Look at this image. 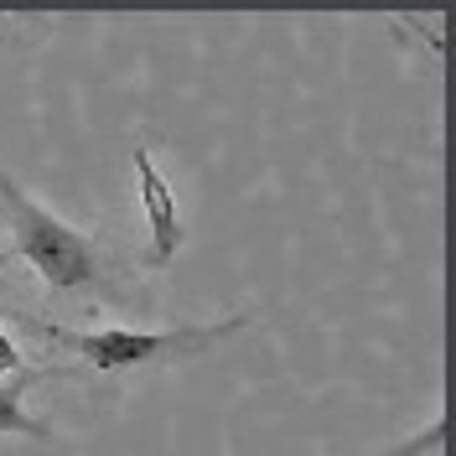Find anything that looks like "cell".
I'll return each mask as SVG.
<instances>
[{
  "mask_svg": "<svg viewBox=\"0 0 456 456\" xmlns=\"http://www.w3.org/2000/svg\"><path fill=\"white\" fill-rule=\"evenodd\" d=\"M244 327H249V316H228V322H213V327H99V332H73V327H57V322H37L31 332H42L53 347L84 358L94 373H130V369H171V363L202 358Z\"/></svg>",
  "mask_w": 456,
  "mask_h": 456,
  "instance_id": "1",
  "label": "cell"
},
{
  "mask_svg": "<svg viewBox=\"0 0 456 456\" xmlns=\"http://www.w3.org/2000/svg\"><path fill=\"white\" fill-rule=\"evenodd\" d=\"M0 218L11 228V244H5V259H27L31 270L53 290H84V285H99V249L84 228H68L62 218H53L42 202L31 198L27 187L0 167Z\"/></svg>",
  "mask_w": 456,
  "mask_h": 456,
  "instance_id": "2",
  "label": "cell"
},
{
  "mask_svg": "<svg viewBox=\"0 0 456 456\" xmlns=\"http://www.w3.org/2000/svg\"><path fill=\"white\" fill-rule=\"evenodd\" d=\"M135 176H141V192H145V213H151V265H167L176 249H182V224H176V198L171 187L161 182V171L151 161V151L135 145Z\"/></svg>",
  "mask_w": 456,
  "mask_h": 456,
  "instance_id": "3",
  "label": "cell"
},
{
  "mask_svg": "<svg viewBox=\"0 0 456 456\" xmlns=\"http://www.w3.org/2000/svg\"><path fill=\"white\" fill-rule=\"evenodd\" d=\"M42 379H84V373H73V369H37V363H27L21 373L0 379V436H37V441H47V436H53V430L27 410V389H31V384H42Z\"/></svg>",
  "mask_w": 456,
  "mask_h": 456,
  "instance_id": "4",
  "label": "cell"
},
{
  "mask_svg": "<svg viewBox=\"0 0 456 456\" xmlns=\"http://www.w3.org/2000/svg\"><path fill=\"white\" fill-rule=\"evenodd\" d=\"M27 369V358L16 353V342L5 338V327H0V379H11V373H21Z\"/></svg>",
  "mask_w": 456,
  "mask_h": 456,
  "instance_id": "5",
  "label": "cell"
}]
</instances>
